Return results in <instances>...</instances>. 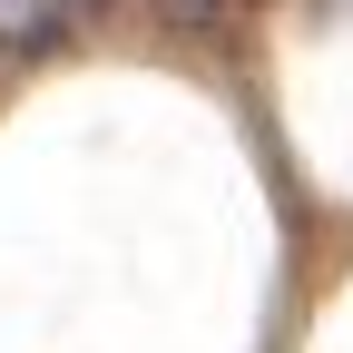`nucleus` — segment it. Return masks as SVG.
<instances>
[{
    "instance_id": "nucleus-1",
    "label": "nucleus",
    "mask_w": 353,
    "mask_h": 353,
    "mask_svg": "<svg viewBox=\"0 0 353 353\" xmlns=\"http://www.w3.org/2000/svg\"><path fill=\"white\" fill-rule=\"evenodd\" d=\"M236 0H157V20H176V30H206V20H226Z\"/></svg>"
}]
</instances>
